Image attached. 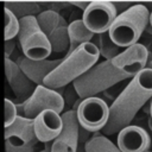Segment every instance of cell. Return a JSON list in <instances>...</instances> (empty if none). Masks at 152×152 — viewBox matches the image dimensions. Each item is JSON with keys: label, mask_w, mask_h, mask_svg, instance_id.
Segmentation results:
<instances>
[{"label": "cell", "mask_w": 152, "mask_h": 152, "mask_svg": "<svg viewBox=\"0 0 152 152\" xmlns=\"http://www.w3.org/2000/svg\"><path fill=\"white\" fill-rule=\"evenodd\" d=\"M118 17V12L110 1H90L87 10L82 13V21L94 34H101L109 31L112 24Z\"/></svg>", "instance_id": "cell-9"}, {"label": "cell", "mask_w": 152, "mask_h": 152, "mask_svg": "<svg viewBox=\"0 0 152 152\" xmlns=\"http://www.w3.org/2000/svg\"><path fill=\"white\" fill-rule=\"evenodd\" d=\"M4 18H5V40L14 39L19 33V19L11 13L8 10H4Z\"/></svg>", "instance_id": "cell-20"}, {"label": "cell", "mask_w": 152, "mask_h": 152, "mask_svg": "<svg viewBox=\"0 0 152 152\" xmlns=\"http://www.w3.org/2000/svg\"><path fill=\"white\" fill-rule=\"evenodd\" d=\"M152 99V70L144 68L120 91L109 106V116L101 131L102 135H113L129 126L138 112Z\"/></svg>", "instance_id": "cell-2"}, {"label": "cell", "mask_w": 152, "mask_h": 152, "mask_svg": "<svg viewBox=\"0 0 152 152\" xmlns=\"http://www.w3.org/2000/svg\"><path fill=\"white\" fill-rule=\"evenodd\" d=\"M145 68H147V69H151L152 70V56L151 57H148V59H147V63H146V66Z\"/></svg>", "instance_id": "cell-26"}, {"label": "cell", "mask_w": 152, "mask_h": 152, "mask_svg": "<svg viewBox=\"0 0 152 152\" xmlns=\"http://www.w3.org/2000/svg\"><path fill=\"white\" fill-rule=\"evenodd\" d=\"M62 116L53 110H45L33 119L34 134L38 141L52 142L62 131Z\"/></svg>", "instance_id": "cell-14"}, {"label": "cell", "mask_w": 152, "mask_h": 152, "mask_svg": "<svg viewBox=\"0 0 152 152\" xmlns=\"http://www.w3.org/2000/svg\"><path fill=\"white\" fill-rule=\"evenodd\" d=\"M39 152H50V151H49V150H45V148H44V150H42V151H39Z\"/></svg>", "instance_id": "cell-30"}, {"label": "cell", "mask_w": 152, "mask_h": 152, "mask_svg": "<svg viewBox=\"0 0 152 152\" xmlns=\"http://www.w3.org/2000/svg\"><path fill=\"white\" fill-rule=\"evenodd\" d=\"M5 140L15 144V145H26L34 147L38 144V140L34 134L33 120L18 115L14 122L5 127Z\"/></svg>", "instance_id": "cell-15"}, {"label": "cell", "mask_w": 152, "mask_h": 152, "mask_svg": "<svg viewBox=\"0 0 152 152\" xmlns=\"http://www.w3.org/2000/svg\"><path fill=\"white\" fill-rule=\"evenodd\" d=\"M93 39H94V42H91V43L97 48L100 55L102 57H104L106 59L114 58L121 52L120 48L118 45H115L113 43V40L110 39L108 32L101 33V34H95Z\"/></svg>", "instance_id": "cell-18"}, {"label": "cell", "mask_w": 152, "mask_h": 152, "mask_svg": "<svg viewBox=\"0 0 152 152\" xmlns=\"http://www.w3.org/2000/svg\"><path fill=\"white\" fill-rule=\"evenodd\" d=\"M18 115L33 120L37 115L45 110H53L58 114L64 112V100L57 90L37 86L32 95L23 103L17 104Z\"/></svg>", "instance_id": "cell-6"}, {"label": "cell", "mask_w": 152, "mask_h": 152, "mask_svg": "<svg viewBox=\"0 0 152 152\" xmlns=\"http://www.w3.org/2000/svg\"><path fill=\"white\" fill-rule=\"evenodd\" d=\"M150 118L152 119V99H151V102H150Z\"/></svg>", "instance_id": "cell-28"}, {"label": "cell", "mask_w": 152, "mask_h": 152, "mask_svg": "<svg viewBox=\"0 0 152 152\" xmlns=\"http://www.w3.org/2000/svg\"><path fill=\"white\" fill-rule=\"evenodd\" d=\"M5 8L8 10L11 13H13L18 19H21L25 17H37L40 12H43L40 5L38 2H33V1L6 2Z\"/></svg>", "instance_id": "cell-17"}, {"label": "cell", "mask_w": 152, "mask_h": 152, "mask_svg": "<svg viewBox=\"0 0 152 152\" xmlns=\"http://www.w3.org/2000/svg\"><path fill=\"white\" fill-rule=\"evenodd\" d=\"M20 70L31 80L36 86H42L44 80L58 66L62 59H43V61H32L26 58L24 55H19V57L14 61Z\"/></svg>", "instance_id": "cell-13"}, {"label": "cell", "mask_w": 152, "mask_h": 152, "mask_svg": "<svg viewBox=\"0 0 152 152\" xmlns=\"http://www.w3.org/2000/svg\"><path fill=\"white\" fill-rule=\"evenodd\" d=\"M80 128L88 133H97L103 129L109 116V106L97 96L81 100L75 109Z\"/></svg>", "instance_id": "cell-7"}, {"label": "cell", "mask_w": 152, "mask_h": 152, "mask_svg": "<svg viewBox=\"0 0 152 152\" xmlns=\"http://www.w3.org/2000/svg\"><path fill=\"white\" fill-rule=\"evenodd\" d=\"M5 75L10 88L12 89L15 99L23 103L26 101L36 89V84L20 70L15 62L5 57Z\"/></svg>", "instance_id": "cell-11"}, {"label": "cell", "mask_w": 152, "mask_h": 152, "mask_svg": "<svg viewBox=\"0 0 152 152\" xmlns=\"http://www.w3.org/2000/svg\"><path fill=\"white\" fill-rule=\"evenodd\" d=\"M68 36H69V49L66 51V55L71 53L82 44L91 43L95 34L91 33L86 27L81 18V19L71 20L70 24H68Z\"/></svg>", "instance_id": "cell-16"}, {"label": "cell", "mask_w": 152, "mask_h": 152, "mask_svg": "<svg viewBox=\"0 0 152 152\" xmlns=\"http://www.w3.org/2000/svg\"><path fill=\"white\" fill-rule=\"evenodd\" d=\"M15 50V40L11 39V40H5V57L10 58L12 57V53Z\"/></svg>", "instance_id": "cell-23"}, {"label": "cell", "mask_w": 152, "mask_h": 152, "mask_svg": "<svg viewBox=\"0 0 152 152\" xmlns=\"http://www.w3.org/2000/svg\"><path fill=\"white\" fill-rule=\"evenodd\" d=\"M113 5H114V7H115V10H116L118 14H119V12H120V13H122V12L127 11L131 6H133V5H132V4H129V2H113Z\"/></svg>", "instance_id": "cell-24"}, {"label": "cell", "mask_w": 152, "mask_h": 152, "mask_svg": "<svg viewBox=\"0 0 152 152\" xmlns=\"http://www.w3.org/2000/svg\"><path fill=\"white\" fill-rule=\"evenodd\" d=\"M147 122H148V127H150V129L152 131V119H151V118H148Z\"/></svg>", "instance_id": "cell-27"}, {"label": "cell", "mask_w": 152, "mask_h": 152, "mask_svg": "<svg viewBox=\"0 0 152 152\" xmlns=\"http://www.w3.org/2000/svg\"><path fill=\"white\" fill-rule=\"evenodd\" d=\"M148 23V8L145 5L135 4L127 11L118 14L108 31V34L115 45L127 49L138 44Z\"/></svg>", "instance_id": "cell-4"}, {"label": "cell", "mask_w": 152, "mask_h": 152, "mask_svg": "<svg viewBox=\"0 0 152 152\" xmlns=\"http://www.w3.org/2000/svg\"><path fill=\"white\" fill-rule=\"evenodd\" d=\"M90 1H72V2H69V5H72L77 8H80L82 12H84L87 10V7L89 6Z\"/></svg>", "instance_id": "cell-25"}, {"label": "cell", "mask_w": 152, "mask_h": 152, "mask_svg": "<svg viewBox=\"0 0 152 152\" xmlns=\"http://www.w3.org/2000/svg\"><path fill=\"white\" fill-rule=\"evenodd\" d=\"M147 152H148V151H147Z\"/></svg>", "instance_id": "cell-31"}, {"label": "cell", "mask_w": 152, "mask_h": 152, "mask_svg": "<svg viewBox=\"0 0 152 152\" xmlns=\"http://www.w3.org/2000/svg\"><path fill=\"white\" fill-rule=\"evenodd\" d=\"M62 131L51 142L50 152H77L80 139V125L76 112L64 110L62 114Z\"/></svg>", "instance_id": "cell-10"}, {"label": "cell", "mask_w": 152, "mask_h": 152, "mask_svg": "<svg viewBox=\"0 0 152 152\" xmlns=\"http://www.w3.org/2000/svg\"><path fill=\"white\" fill-rule=\"evenodd\" d=\"M5 151L6 152H34V147L26 145H15L5 140Z\"/></svg>", "instance_id": "cell-22"}, {"label": "cell", "mask_w": 152, "mask_h": 152, "mask_svg": "<svg viewBox=\"0 0 152 152\" xmlns=\"http://www.w3.org/2000/svg\"><path fill=\"white\" fill-rule=\"evenodd\" d=\"M100 58V52L93 43H86L66 55L58 66L44 80L43 86L57 90L72 84L93 68Z\"/></svg>", "instance_id": "cell-3"}, {"label": "cell", "mask_w": 152, "mask_h": 152, "mask_svg": "<svg viewBox=\"0 0 152 152\" xmlns=\"http://www.w3.org/2000/svg\"><path fill=\"white\" fill-rule=\"evenodd\" d=\"M84 152H121L119 147L102 134H94L84 145Z\"/></svg>", "instance_id": "cell-19"}, {"label": "cell", "mask_w": 152, "mask_h": 152, "mask_svg": "<svg viewBox=\"0 0 152 152\" xmlns=\"http://www.w3.org/2000/svg\"><path fill=\"white\" fill-rule=\"evenodd\" d=\"M5 116H4V120H5V127H8L11 126L14 120L17 119L18 116V110H17V104L10 100V99H5Z\"/></svg>", "instance_id": "cell-21"}, {"label": "cell", "mask_w": 152, "mask_h": 152, "mask_svg": "<svg viewBox=\"0 0 152 152\" xmlns=\"http://www.w3.org/2000/svg\"><path fill=\"white\" fill-rule=\"evenodd\" d=\"M18 39L23 55L28 59H48L52 52L51 45L39 27L36 17H25L19 19Z\"/></svg>", "instance_id": "cell-5"}, {"label": "cell", "mask_w": 152, "mask_h": 152, "mask_svg": "<svg viewBox=\"0 0 152 152\" xmlns=\"http://www.w3.org/2000/svg\"><path fill=\"white\" fill-rule=\"evenodd\" d=\"M150 55L145 45L138 43L121 51L116 57L96 63L72 87L81 100L96 96L125 80H132L147 63Z\"/></svg>", "instance_id": "cell-1"}, {"label": "cell", "mask_w": 152, "mask_h": 152, "mask_svg": "<svg viewBox=\"0 0 152 152\" xmlns=\"http://www.w3.org/2000/svg\"><path fill=\"white\" fill-rule=\"evenodd\" d=\"M150 25H151V27H152V12L150 13Z\"/></svg>", "instance_id": "cell-29"}, {"label": "cell", "mask_w": 152, "mask_h": 152, "mask_svg": "<svg viewBox=\"0 0 152 152\" xmlns=\"http://www.w3.org/2000/svg\"><path fill=\"white\" fill-rule=\"evenodd\" d=\"M118 147L121 152H147L151 146L148 133L135 125H129L118 133Z\"/></svg>", "instance_id": "cell-12"}, {"label": "cell", "mask_w": 152, "mask_h": 152, "mask_svg": "<svg viewBox=\"0 0 152 152\" xmlns=\"http://www.w3.org/2000/svg\"><path fill=\"white\" fill-rule=\"evenodd\" d=\"M37 23L46 36L52 52H63L69 49L68 24L61 13L43 11L37 17Z\"/></svg>", "instance_id": "cell-8"}]
</instances>
